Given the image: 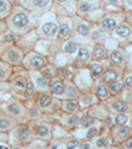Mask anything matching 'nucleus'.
Listing matches in <instances>:
<instances>
[{"instance_id": "1", "label": "nucleus", "mask_w": 132, "mask_h": 149, "mask_svg": "<svg viewBox=\"0 0 132 149\" xmlns=\"http://www.w3.org/2000/svg\"><path fill=\"white\" fill-rule=\"evenodd\" d=\"M12 21H13V25L16 26V28H25V26L28 25V23H29L27 15L23 13V12L15 15L13 19H12Z\"/></svg>"}, {"instance_id": "2", "label": "nucleus", "mask_w": 132, "mask_h": 149, "mask_svg": "<svg viewBox=\"0 0 132 149\" xmlns=\"http://www.w3.org/2000/svg\"><path fill=\"white\" fill-rule=\"evenodd\" d=\"M41 31H42V33L45 34V36L53 37L54 34H56V32L58 31V28H57V25L54 23H46V24H44V25H42Z\"/></svg>"}, {"instance_id": "3", "label": "nucleus", "mask_w": 132, "mask_h": 149, "mask_svg": "<svg viewBox=\"0 0 132 149\" xmlns=\"http://www.w3.org/2000/svg\"><path fill=\"white\" fill-rule=\"evenodd\" d=\"M116 25H118V23L112 17H106L102 21V26H103L104 31H114V29H116Z\"/></svg>"}, {"instance_id": "4", "label": "nucleus", "mask_w": 132, "mask_h": 149, "mask_svg": "<svg viewBox=\"0 0 132 149\" xmlns=\"http://www.w3.org/2000/svg\"><path fill=\"white\" fill-rule=\"evenodd\" d=\"M131 28H129L127 24H122V25H119L118 28H116V34H118L119 37H122V38H127V37L131 36Z\"/></svg>"}, {"instance_id": "5", "label": "nucleus", "mask_w": 132, "mask_h": 149, "mask_svg": "<svg viewBox=\"0 0 132 149\" xmlns=\"http://www.w3.org/2000/svg\"><path fill=\"white\" fill-rule=\"evenodd\" d=\"M102 78H103V82H107V83H112V82H115L116 79H118V74H116L115 70H106L103 73V75H102Z\"/></svg>"}, {"instance_id": "6", "label": "nucleus", "mask_w": 132, "mask_h": 149, "mask_svg": "<svg viewBox=\"0 0 132 149\" xmlns=\"http://www.w3.org/2000/svg\"><path fill=\"white\" fill-rule=\"evenodd\" d=\"M52 91H53L54 94H58V95L64 94L65 93V84H64V82H62L61 79L54 81L53 84H52Z\"/></svg>"}, {"instance_id": "7", "label": "nucleus", "mask_w": 132, "mask_h": 149, "mask_svg": "<svg viewBox=\"0 0 132 149\" xmlns=\"http://www.w3.org/2000/svg\"><path fill=\"white\" fill-rule=\"evenodd\" d=\"M110 59L114 62V63H122L124 61V57L123 53L120 50H112L110 53Z\"/></svg>"}, {"instance_id": "8", "label": "nucleus", "mask_w": 132, "mask_h": 149, "mask_svg": "<svg viewBox=\"0 0 132 149\" xmlns=\"http://www.w3.org/2000/svg\"><path fill=\"white\" fill-rule=\"evenodd\" d=\"M112 110L116 111V112H119V113H124L127 110H128V106H127L124 102H114Z\"/></svg>"}, {"instance_id": "9", "label": "nucleus", "mask_w": 132, "mask_h": 149, "mask_svg": "<svg viewBox=\"0 0 132 149\" xmlns=\"http://www.w3.org/2000/svg\"><path fill=\"white\" fill-rule=\"evenodd\" d=\"M93 56H94V58L95 59H102V58L106 57V50H104L103 46L96 45L95 48H94V54Z\"/></svg>"}, {"instance_id": "10", "label": "nucleus", "mask_w": 132, "mask_h": 149, "mask_svg": "<svg viewBox=\"0 0 132 149\" xmlns=\"http://www.w3.org/2000/svg\"><path fill=\"white\" fill-rule=\"evenodd\" d=\"M31 65L33 66L34 69H40L45 65V59L42 58V57H33V58L31 59Z\"/></svg>"}, {"instance_id": "11", "label": "nucleus", "mask_w": 132, "mask_h": 149, "mask_svg": "<svg viewBox=\"0 0 132 149\" xmlns=\"http://www.w3.org/2000/svg\"><path fill=\"white\" fill-rule=\"evenodd\" d=\"M96 95L101 99H106L108 96V90L104 87L103 84H99V86H96Z\"/></svg>"}, {"instance_id": "12", "label": "nucleus", "mask_w": 132, "mask_h": 149, "mask_svg": "<svg viewBox=\"0 0 132 149\" xmlns=\"http://www.w3.org/2000/svg\"><path fill=\"white\" fill-rule=\"evenodd\" d=\"M50 102H52V96L49 95V94H44V95H41L40 99H38V104L41 106V107H46V106H49Z\"/></svg>"}, {"instance_id": "13", "label": "nucleus", "mask_w": 132, "mask_h": 149, "mask_svg": "<svg viewBox=\"0 0 132 149\" xmlns=\"http://www.w3.org/2000/svg\"><path fill=\"white\" fill-rule=\"evenodd\" d=\"M64 49H65L66 53L73 54V53H75L77 52V44L74 41H69V42H66V45H65Z\"/></svg>"}, {"instance_id": "14", "label": "nucleus", "mask_w": 132, "mask_h": 149, "mask_svg": "<svg viewBox=\"0 0 132 149\" xmlns=\"http://www.w3.org/2000/svg\"><path fill=\"white\" fill-rule=\"evenodd\" d=\"M69 34H70V26H69V24H61V26H59V36L61 37H68Z\"/></svg>"}, {"instance_id": "15", "label": "nucleus", "mask_w": 132, "mask_h": 149, "mask_svg": "<svg viewBox=\"0 0 132 149\" xmlns=\"http://www.w3.org/2000/svg\"><path fill=\"white\" fill-rule=\"evenodd\" d=\"M78 58H79V61H82V62H86L87 59L90 58V53H89V50H87V49H85V48L79 49Z\"/></svg>"}, {"instance_id": "16", "label": "nucleus", "mask_w": 132, "mask_h": 149, "mask_svg": "<svg viewBox=\"0 0 132 149\" xmlns=\"http://www.w3.org/2000/svg\"><path fill=\"white\" fill-rule=\"evenodd\" d=\"M110 90L112 91V93H120L122 90H123V83H120V82H112V83L110 84Z\"/></svg>"}, {"instance_id": "17", "label": "nucleus", "mask_w": 132, "mask_h": 149, "mask_svg": "<svg viewBox=\"0 0 132 149\" xmlns=\"http://www.w3.org/2000/svg\"><path fill=\"white\" fill-rule=\"evenodd\" d=\"M93 123H94L93 116H90V115H85V116H82V120H81L82 127H90Z\"/></svg>"}, {"instance_id": "18", "label": "nucleus", "mask_w": 132, "mask_h": 149, "mask_svg": "<svg viewBox=\"0 0 132 149\" xmlns=\"http://www.w3.org/2000/svg\"><path fill=\"white\" fill-rule=\"evenodd\" d=\"M78 108V103L77 102H66L65 103V110L66 111H69V112H74V111Z\"/></svg>"}, {"instance_id": "19", "label": "nucleus", "mask_w": 132, "mask_h": 149, "mask_svg": "<svg viewBox=\"0 0 132 149\" xmlns=\"http://www.w3.org/2000/svg\"><path fill=\"white\" fill-rule=\"evenodd\" d=\"M127 121H128V116H127L126 113H119L115 118V123L119 124V125H124Z\"/></svg>"}, {"instance_id": "20", "label": "nucleus", "mask_w": 132, "mask_h": 149, "mask_svg": "<svg viewBox=\"0 0 132 149\" xmlns=\"http://www.w3.org/2000/svg\"><path fill=\"white\" fill-rule=\"evenodd\" d=\"M17 137H19L20 140H27V139L29 137V131L27 130V128H20V130L17 131Z\"/></svg>"}, {"instance_id": "21", "label": "nucleus", "mask_w": 132, "mask_h": 149, "mask_svg": "<svg viewBox=\"0 0 132 149\" xmlns=\"http://www.w3.org/2000/svg\"><path fill=\"white\" fill-rule=\"evenodd\" d=\"M8 111L11 113H13V115H19V113L21 112V108H20L19 104L12 103V104H9V106H8Z\"/></svg>"}, {"instance_id": "22", "label": "nucleus", "mask_w": 132, "mask_h": 149, "mask_svg": "<svg viewBox=\"0 0 132 149\" xmlns=\"http://www.w3.org/2000/svg\"><path fill=\"white\" fill-rule=\"evenodd\" d=\"M77 32H78V34H81V36H87L89 32H90V29H89V26H87L86 24H81V25H78Z\"/></svg>"}, {"instance_id": "23", "label": "nucleus", "mask_w": 132, "mask_h": 149, "mask_svg": "<svg viewBox=\"0 0 132 149\" xmlns=\"http://www.w3.org/2000/svg\"><path fill=\"white\" fill-rule=\"evenodd\" d=\"M129 133H131V130H129L128 127H120V128H119V131H118L119 137H122V139L127 137Z\"/></svg>"}, {"instance_id": "24", "label": "nucleus", "mask_w": 132, "mask_h": 149, "mask_svg": "<svg viewBox=\"0 0 132 149\" xmlns=\"http://www.w3.org/2000/svg\"><path fill=\"white\" fill-rule=\"evenodd\" d=\"M33 93H34L33 83L29 82V83H27V88H25V93H24V96H25V98H29V96H32V94Z\"/></svg>"}, {"instance_id": "25", "label": "nucleus", "mask_w": 132, "mask_h": 149, "mask_svg": "<svg viewBox=\"0 0 132 149\" xmlns=\"http://www.w3.org/2000/svg\"><path fill=\"white\" fill-rule=\"evenodd\" d=\"M90 68H91V71H93L94 75H99V74L102 73V66L99 65V63H96V62L95 63H91Z\"/></svg>"}, {"instance_id": "26", "label": "nucleus", "mask_w": 132, "mask_h": 149, "mask_svg": "<svg viewBox=\"0 0 132 149\" xmlns=\"http://www.w3.org/2000/svg\"><path fill=\"white\" fill-rule=\"evenodd\" d=\"M37 133H38L40 136H48L49 135V130H48V127L46 125H40L38 128H37Z\"/></svg>"}, {"instance_id": "27", "label": "nucleus", "mask_w": 132, "mask_h": 149, "mask_svg": "<svg viewBox=\"0 0 132 149\" xmlns=\"http://www.w3.org/2000/svg\"><path fill=\"white\" fill-rule=\"evenodd\" d=\"M91 9V4L87 3V1H82L81 4H79V11L82 12H89Z\"/></svg>"}, {"instance_id": "28", "label": "nucleus", "mask_w": 132, "mask_h": 149, "mask_svg": "<svg viewBox=\"0 0 132 149\" xmlns=\"http://www.w3.org/2000/svg\"><path fill=\"white\" fill-rule=\"evenodd\" d=\"M50 0H33V4L36 7H46Z\"/></svg>"}, {"instance_id": "29", "label": "nucleus", "mask_w": 132, "mask_h": 149, "mask_svg": "<svg viewBox=\"0 0 132 149\" xmlns=\"http://www.w3.org/2000/svg\"><path fill=\"white\" fill-rule=\"evenodd\" d=\"M66 94H68V96H73V98H74V96H77V91H75V88H74L71 84L68 87V90H66Z\"/></svg>"}, {"instance_id": "30", "label": "nucleus", "mask_w": 132, "mask_h": 149, "mask_svg": "<svg viewBox=\"0 0 132 149\" xmlns=\"http://www.w3.org/2000/svg\"><path fill=\"white\" fill-rule=\"evenodd\" d=\"M9 128V121L6 119H0V130H7Z\"/></svg>"}, {"instance_id": "31", "label": "nucleus", "mask_w": 132, "mask_h": 149, "mask_svg": "<svg viewBox=\"0 0 132 149\" xmlns=\"http://www.w3.org/2000/svg\"><path fill=\"white\" fill-rule=\"evenodd\" d=\"M124 86L128 88H132V75H128L124 79Z\"/></svg>"}, {"instance_id": "32", "label": "nucleus", "mask_w": 132, "mask_h": 149, "mask_svg": "<svg viewBox=\"0 0 132 149\" xmlns=\"http://www.w3.org/2000/svg\"><path fill=\"white\" fill-rule=\"evenodd\" d=\"M42 77H44L45 79H50L52 77H53V74H52V70H50V69H46V70L42 71Z\"/></svg>"}, {"instance_id": "33", "label": "nucleus", "mask_w": 132, "mask_h": 149, "mask_svg": "<svg viewBox=\"0 0 132 149\" xmlns=\"http://www.w3.org/2000/svg\"><path fill=\"white\" fill-rule=\"evenodd\" d=\"M9 58H11L12 61H17V59L20 58V53H17V52H11V53H9Z\"/></svg>"}, {"instance_id": "34", "label": "nucleus", "mask_w": 132, "mask_h": 149, "mask_svg": "<svg viewBox=\"0 0 132 149\" xmlns=\"http://www.w3.org/2000/svg\"><path fill=\"white\" fill-rule=\"evenodd\" d=\"M36 82L38 86H41V87H46V79L45 78H37Z\"/></svg>"}, {"instance_id": "35", "label": "nucleus", "mask_w": 132, "mask_h": 149, "mask_svg": "<svg viewBox=\"0 0 132 149\" xmlns=\"http://www.w3.org/2000/svg\"><path fill=\"white\" fill-rule=\"evenodd\" d=\"M75 146H78V141L73 140V141H69L68 145H66V148H68V149H74Z\"/></svg>"}, {"instance_id": "36", "label": "nucleus", "mask_w": 132, "mask_h": 149, "mask_svg": "<svg viewBox=\"0 0 132 149\" xmlns=\"http://www.w3.org/2000/svg\"><path fill=\"white\" fill-rule=\"evenodd\" d=\"M96 132H98V130H96V128H90V130H89V132H87V137H94V136L96 135Z\"/></svg>"}, {"instance_id": "37", "label": "nucleus", "mask_w": 132, "mask_h": 149, "mask_svg": "<svg viewBox=\"0 0 132 149\" xmlns=\"http://www.w3.org/2000/svg\"><path fill=\"white\" fill-rule=\"evenodd\" d=\"M6 9H7V3L4 0H0V13H3Z\"/></svg>"}, {"instance_id": "38", "label": "nucleus", "mask_w": 132, "mask_h": 149, "mask_svg": "<svg viewBox=\"0 0 132 149\" xmlns=\"http://www.w3.org/2000/svg\"><path fill=\"white\" fill-rule=\"evenodd\" d=\"M61 74H62V77H64V78H69V77H70V71H69L68 69H62Z\"/></svg>"}, {"instance_id": "39", "label": "nucleus", "mask_w": 132, "mask_h": 149, "mask_svg": "<svg viewBox=\"0 0 132 149\" xmlns=\"http://www.w3.org/2000/svg\"><path fill=\"white\" fill-rule=\"evenodd\" d=\"M96 145H98V146H104V145H107L106 139H99V140L96 141Z\"/></svg>"}, {"instance_id": "40", "label": "nucleus", "mask_w": 132, "mask_h": 149, "mask_svg": "<svg viewBox=\"0 0 132 149\" xmlns=\"http://www.w3.org/2000/svg\"><path fill=\"white\" fill-rule=\"evenodd\" d=\"M77 121H78V118H77V116H71V118H70V119H69V120H68V123L73 125V124H75Z\"/></svg>"}, {"instance_id": "41", "label": "nucleus", "mask_w": 132, "mask_h": 149, "mask_svg": "<svg viewBox=\"0 0 132 149\" xmlns=\"http://www.w3.org/2000/svg\"><path fill=\"white\" fill-rule=\"evenodd\" d=\"M79 149H93V146L90 145V144H87V143H85V144H82L81 146H79Z\"/></svg>"}, {"instance_id": "42", "label": "nucleus", "mask_w": 132, "mask_h": 149, "mask_svg": "<svg viewBox=\"0 0 132 149\" xmlns=\"http://www.w3.org/2000/svg\"><path fill=\"white\" fill-rule=\"evenodd\" d=\"M12 40H15L13 34H7V36H4V41H12Z\"/></svg>"}, {"instance_id": "43", "label": "nucleus", "mask_w": 132, "mask_h": 149, "mask_svg": "<svg viewBox=\"0 0 132 149\" xmlns=\"http://www.w3.org/2000/svg\"><path fill=\"white\" fill-rule=\"evenodd\" d=\"M126 146H127L128 149H131V148H132V137H129L128 140L126 141Z\"/></svg>"}, {"instance_id": "44", "label": "nucleus", "mask_w": 132, "mask_h": 149, "mask_svg": "<svg viewBox=\"0 0 132 149\" xmlns=\"http://www.w3.org/2000/svg\"><path fill=\"white\" fill-rule=\"evenodd\" d=\"M24 82H23V79H19V81H17L16 82V86H17V87H23V86H24Z\"/></svg>"}, {"instance_id": "45", "label": "nucleus", "mask_w": 132, "mask_h": 149, "mask_svg": "<svg viewBox=\"0 0 132 149\" xmlns=\"http://www.w3.org/2000/svg\"><path fill=\"white\" fill-rule=\"evenodd\" d=\"M4 75H6V71H4V70H1V69H0V79H1V78H4Z\"/></svg>"}, {"instance_id": "46", "label": "nucleus", "mask_w": 132, "mask_h": 149, "mask_svg": "<svg viewBox=\"0 0 132 149\" xmlns=\"http://www.w3.org/2000/svg\"><path fill=\"white\" fill-rule=\"evenodd\" d=\"M107 1H108V3H114V4H115V3H118L119 0H107Z\"/></svg>"}, {"instance_id": "47", "label": "nucleus", "mask_w": 132, "mask_h": 149, "mask_svg": "<svg viewBox=\"0 0 132 149\" xmlns=\"http://www.w3.org/2000/svg\"><path fill=\"white\" fill-rule=\"evenodd\" d=\"M127 4H128L129 7H132V0H127Z\"/></svg>"}, {"instance_id": "48", "label": "nucleus", "mask_w": 132, "mask_h": 149, "mask_svg": "<svg viewBox=\"0 0 132 149\" xmlns=\"http://www.w3.org/2000/svg\"><path fill=\"white\" fill-rule=\"evenodd\" d=\"M0 149H8V146H6V145H0Z\"/></svg>"}, {"instance_id": "49", "label": "nucleus", "mask_w": 132, "mask_h": 149, "mask_svg": "<svg viewBox=\"0 0 132 149\" xmlns=\"http://www.w3.org/2000/svg\"><path fill=\"white\" fill-rule=\"evenodd\" d=\"M58 1H59V3H62V1H66V0H58Z\"/></svg>"}, {"instance_id": "50", "label": "nucleus", "mask_w": 132, "mask_h": 149, "mask_svg": "<svg viewBox=\"0 0 132 149\" xmlns=\"http://www.w3.org/2000/svg\"><path fill=\"white\" fill-rule=\"evenodd\" d=\"M13 149H20V148H13Z\"/></svg>"}]
</instances>
